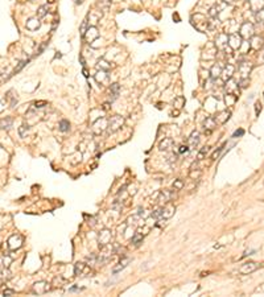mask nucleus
Returning a JSON list of instances; mask_svg holds the SVG:
<instances>
[{
	"instance_id": "nucleus-1",
	"label": "nucleus",
	"mask_w": 264,
	"mask_h": 297,
	"mask_svg": "<svg viewBox=\"0 0 264 297\" xmlns=\"http://www.w3.org/2000/svg\"><path fill=\"white\" fill-rule=\"evenodd\" d=\"M124 124V118L120 115H114L108 120V132H116Z\"/></svg>"
},
{
	"instance_id": "nucleus-2",
	"label": "nucleus",
	"mask_w": 264,
	"mask_h": 297,
	"mask_svg": "<svg viewBox=\"0 0 264 297\" xmlns=\"http://www.w3.org/2000/svg\"><path fill=\"white\" fill-rule=\"evenodd\" d=\"M239 35H240L242 38L244 40H250L252 36L255 35V29H254V25L248 21H246L240 25V29H239Z\"/></svg>"
},
{
	"instance_id": "nucleus-3",
	"label": "nucleus",
	"mask_w": 264,
	"mask_h": 297,
	"mask_svg": "<svg viewBox=\"0 0 264 297\" xmlns=\"http://www.w3.org/2000/svg\"><path fill=\"white\" fill-rule=\"evenodd\" d=\"M74 273L77 276H91L93 271H91L90 265L85 264V263H77L74 265Z\"/></svg>"
},
{
	"instance_id": "nucleus-4",
	"label": "nucleus",
	"mask_w": 264,
	"mask_h": 297,
	"mask_svg": "<svg viewBox=\"0 0 264 297\" xmlns=\"http://www.w3.org/2000/svg\"><path fill=\"white\" fill-rule=\"evenodd\" d=\"M242 38L240 35L238 33H231L229 35V46L232 49V50H238V49L242 48Z\"/></svg>"
},
{
	"instance_id": "nucleus-5",
	"label": "nucleus",
	"mask_w": 264,
	"mask_h": 297,
	"mask_svg": "<svg viewBox=\"0 0 264 297\" xmlns=\"http://www.w3.org/2000/svg\"><path fill=\"white\" fill-rule=\"evenodd\" d=\"M106 127H108V120L106 118H100L93 124V132L95 135H100L106 130Z\"/></svg>"
},
{
	"instance_id": "nucleus-6",
	"label": "nucleus",
	"mask_w": 264,
	"mask_h": 297,
	"mask_svg": "<svg viewBox=\"0 0 264 297\" xmlns=\"http://www.w3.org/2000/svg\"><path fill=\"white\" fill-rule=\"evenodd\" d=\"M83 37L86 38V41H87L88 44H93L95 40L99 38V32H98L97 27H88Z\"/></svg>"
},
{
	"instance_id": "nucleus-7",
	"label": "nucleus",
	"mask_w": 264,
	"mask_h": 297,
	"mask_svg": "<svg viewBox=\"0 0 264 297\" xmlns=\"http://www.w3.org/2000/svg\"><path fill=\"white\" fill-rule=\"evenodd\" d=\"M50 284L46 283V281H38V283H36L35 285H33V293H36V295H44V293H46L48 290H50Z\"/></svg>"
},
{
	"instance_id": "nucleus-8",
	"label": "nucleus",
	"mask_w": 264,
	"mask_h": 297,
	"mask_svg": "<svg viewBox=\"0 0 264 297\" xmlns=\"http://www.w3.org/2000/svg\"><path fill=\"white\" fill-rule=\"evenodd\" d=\"M259 267H260L259 263L248 262V263H244V264L242 265L240 269H239V272H240V273H243V275H248V273H252V272H255Z\"/></svg>"
},
{
	"instance_id": "nucleus-9",
	"label": "nucleus",
	"mask_w": 264,
	"mask_h": 297,
	"mask_svg": "<svg viewBox=\"0 0 264 297\" xmlns=\"http://www.w3.org/2000/svg\"><path fill=\"white\" fill-rule=\"evenodd\" d=\"M252 69H254V65L251 62L243 61V62L239 63V73L242 74V78H248V75L252 71Z\"/></svg>"
},
{
	"instance_id": "nucleus-10",
	"label": "nucleus",
	"mask_w": 264,
	"mask_h": 297,
	"mask_svg": "<svg viewBox=\"0 0 264 297\" xmlns=\"http://www.w3.org/2000/svg\"><path fill=\"white\" fill-rule=\"evenodd\" d=\"M229 45V35L227 33H219L215 38V46L218 49H225Z\"/></svg>"
},
{
	"instance_id": "nucleus-11",
	"label": "nucleus",
	"mask_w": 264,
	"mask_h": 297,
	"mask_svg": "<svg viewBox=\"0 0 264 297\" xmlns=\"http://www.w3.org/2000/svg\"><path fill=\"white\" fill-rule=\"evenodd\" d=\"M234 71H235V67H234V65H231V63H229V65H226L223 67L222 73H220V77H222L223 82H227L229 79H231Z\"/></svg>"
},
{
	"instance_id": "nucleus-12",
	"label": "nucleus",
	"mask_w": 264,
	"mask_h": 297,
	"mask_svg": "<svg viewBox=\"0 0 264 297\" xmlns=\"http://www.w3.org/2000/svg\"><path fill=\"white\" fill-rule=\"evenodd\" d=\"M98 240H99V246L103 247L106 244L111 243V231L110 230H102L99 232V237H98Z\"/></svg>"
},
{
	"instance_id": "nucleus-13",
	"label": "nucleus",
	"mask_w": 264,
	"mask_h": 297,
	"mask_svg": "<svg viewBox=\"0 0 264 297\" xmlns=\"http://www.w3.org/2000/svg\"><path fill=\"white\" fill-rule=\"evenodd\" d=\"M23 246V238L20 235H12V237L8 239V247L11 250H17Z\"/></svg>"
},
{
	"instance_id": "nucleus-14",
	"label": "nucleus",
	"mask_w": 264,
	"mask_h": 297,
	"mask_svg": "<svg viewBox=\"0 0 264 297\" xmlns=\"http://www.w3.org/2000/svg\"><path fill=\"white\" fill-rule=\"evenodd\" d=\"M264 45V38L260 37V36H252V37L250 38V48L254 49V50H259L260 48H262Z\"/></svg>"
},
{
	"instance_id": "nucleus-15",
	"label": "nucleus",
	"mask_w": 264,
	"mask_h": 297,
	"mask_svg": "<svg viewBox=\"0 0 264 297\" xmlns=\"http://www.w3.org/2000/svg\"><path fill=\"white\" fill-rule=\"evenodd\" d=\"M174 145V140L170 137H164V140H161L159 144V149L160 151H170Z\"/></svg>"
},
{
	"instance_id": "nucleus-16",
	"label": "nucleus",
	"mask_w": 264,
	"mask_h": 297,
	"mask_svg": "<svg viewBox=\"0 0 264 297\" xmlns=\"http://www.w3.org/2000/svg\"><path fill=\"white\" fill-rule=\"evenodd\" d=\"M204 125H205V132L209 135V133L211 132V131L214 130V128L217 127V120H215V118H213V116H209V118H206V119H205Z\"/></svg>"
},
{
	"instance_id": "nucleus-17",
	"label": "nucleus",
	"mask_w": 264,
	"mask_h": 297,
	"mask_svg": "<svg viewBox=\"0 0 264 297\" xmlns=\"http://www.w3.org/2000/svg\"><path fill=\"white\" fill-rule=\"evenodd\" d=\"M198 143H199V132H197V131H193L192 135H190L189 139H188V147H189V149L195 148V147L198 145Z\"/></svg>"
},
{
	"instance_id": "nucleus-18",
	"label": "nucleus",
	"mask_w": 264,
	"mask_h": 297,
	"mask_svg": "<svg viewBox=\"0 0 264 297\" xmlns=\"http://www.w3.org/2000/svg\"><path fill=\"white\" fill-rule=\"evenodd\" d=\"M238 83L236 82H234L232 79H229V81L226 82V90L229 94H234V95L239 97V90H238Z\"/></svg>"
},
{
	"instance_id": "nucleus-19",
	"label": "nucleus",
	"mask_w": 264,
	"mask_h": 297,
	"mask_svg": "<svg viewBox=\"0 0 264 297\" xmlns=\"http://www.w3.org/2000/svg\"><path fill=\"white\" fill-rule=\"evenodd\" d=\"M248 5L252 12H257L264 8V0H248Z\"/></svg>"
},
{
	"instance_id": "nucleus-20",
	"label": "nucleus",
	"mask_w": 264,
	"mask_h": 297,
	"mask_svg": "<svg viewBox=\"0 0 264 297\" xmlns=\"http://www.w3.org/2000/svg\"><path fill=\"white\" fill-rule=\"evenodd\" d=\"M230 116H231V111H229V110H223V111H220L219 114L217 115L215 120H217V123L225 124L226 122L230 119Z\"/></svg>"
},
{
	"instance_id": "nucleus-21",
	"label": "nucleus",
	"mask_w": 264,
	"mask_h": 297,
	"mask_svg": "<svg viewBox=\"0 0 264 297\" xmlns=\"http://www.w3.org/2000/svg\"><path fill=\"white\" fill-rule=\"evenodd\" d=\"M174 211H176V207H174L172 203H168L165 207H162V218H165V219L172 218L173 214H174Z\"/></svg>"
},
{
	"instance_id": "nucleus-22",
	"label": "nucleus",
	"mask_w": 264,
	"mask_h": 297,
	"mask_svg": "<svg viewBox=\"0 0 264 297\" xmlns=\"http://www.w3.org/2000/svg\"><path fill=\"white\" fill-rule=\"evenodd\" d=\"M172 197H173V194L169 192V190H162V192H160L159 193V202H161V203H168L170 200H172Z\"/></svg>"
},
{
	"instance_id": "nucleus-23",
	"label": "nucleus",
	"mask_w": 264,
	"mask_h": 297,
	"mask_svg": "<svg viewBox=\"0 0 264 297\" xmlns=\"http://www.w3.org/2000/svg\"><path fill=\"white\" fill-rule=\"evenodd\" d=\"M13 124V119L7 116V118L0 119V130H10Z\"/></svg>"
},
{
	"instance_id": "nucleus-24",
	"label": "nucleus",
	"mask_w": 264,
	"mask_h": 297,
	"mask_svg": "<svg viewBox=\"0 0 264 297\" xmlns=\"http://www.w3.org/2000/svg\"><path fill=\"white\" fill-rule=\"evenodd\" d=\"M130 262H131V260L128 259V258H123V259L120 260V262L118 263V265H116V267H114L112 272H114V273H118V272H120L123 268H125V267H127V265H128V263H130Z\"/></svg>"
},
{
	"instance_id": "nucleus-25",
	"label": "nucleus",
	"mask_w": 264,
	"mask_h": 297,
	"mask_svg": "<svg viewBox=\"0 0 264 297\" xmlns=\"http://www.w3.org/2000/svg\"><path fill=\"white\" fill-rule=\"evenodd\" d=\"M97 69L98 70H103V71H108V70L111 69V63L107 62V61L103 60V58H100V60L97 62Z\"/></svg>"
},
{
	"instance_id": "nucleus-26",
	"label": "nucleus",
	"mask_w": 264,
	"mask_h": 297,
	"mask_svg": "<svg viewBox=\"0 0 264 297\" xmlns=\"http://www.w3.org/2000/svg\"><path fill=\"white\" fill-rule=\"evenodd\" d=\"M27 28L29 30H36L40 28V20L37 17H33V19H29L27 21Z\"/></svg>"
},
{
	"instance_id": "nucleus-27",
	"label": "nucleus",
	"mask_w": 264,
	"mask_h": 297,
	"mask_svg": "<svg viewBox=\"0 0 264 297\" xmlns=\"http://www.w3.org/2000/svg\"><path fill=\"white\" fill-rule=\"evenodd\" d=\"M108 71H103V70H98V73L95 74V81L98 82V83H103L104 81H107L108 79V74H107Z\"/></svg>"
},
{
	"instance_id": "nucleus-28",
	"label": "nucleus",
	"mask_w": 264,
	"mask_h": 297,
	"mask_svg": "<svg viewBox=\"0 0 264 297\" xmlns=\"http://www.w3.org/2000/svg\"><path fill=\"white\" fill-rule=\"evenodd\" d=\"M220 73H222V66H220L219 63H217V65H214L213 67H211L210 77L213 79H217L218 77H220Z\"/></svg>"
},
{
	"instance_id": "nucleus-29",
	"label": "nucleus",
	"mask_w": 264,
	"mask_h": 297,
	"mask_svg": "<svg viewBox=\"0 0 264 297\" xmlns=\"http://www.w3.org/2000/svg\"><path fill=\"white\" fill-rule=\"evenodd\" d=\"M119 93H120V86H119L118 83H112L111 86H110V95H112V100L118 98Z\"/></svg>"
},
{
	"instance_id": "nucleus-30",
	"label": "nucleus",
	"mask_w": 264,
	"mask_h": 297,
	"mask_svg": "<svg viewBox=\"0 0 264 297\" xmlns=\"http://www.w3.org/2000/svg\"><path fill=\"white\" fill-rule=\"evenodd\" d=\"M173 106L176 107V108H178V110H181L184 106H185V98L184 97H177V98H174V100H173Z\"/></svg>"
},
{
	"instance_id": "nucleus-31",
	"label": "nucleus",
	"mask_w": 264,
	"mask_h": 297,
	"mask_svg": "<svg viewBox=\"0 0 264 297\" xmlns=\"http://www.w3.org/2000/svg\"><path fill=\"white\" fill-rule=\"evenodd\" d=\"M58 128H60L61 132H67V131L70 130V123H69V120H66V119H62V120L60 122V124H58Z\"/></svg>"
},
{
	"instance_id": "nucleus-32",
	"label": "nucleus",
	"mask_w": 264,
	"mask_h": 297,
	"mask_svg": "<svg viewBox=\"0 0 264 297\" xmlns=\"http://www.w3.org/2000/svg\"><path fill=\"white\" fill-rule=\"evenodd\" d=\"M97 5L102 11H107L110 8V5H111V0H98Z\"/></svg>"
},
{
	"instance_id": "nucleus-33",
	"label": "nucleus",
	"mask_w": 264,
	"mask_h": 297,
	"mask_svg": "<svg viewBox=\"0 0 264 297\" xmlns=\"http://www.w3.org/2000/svg\"><path fill=\"white\" fill-rule=\"evenodd\" d=\"M236 98H238V97L234 95V94H229V93H227L226 97H225L226 105H227V106H232V105H234V103L236 102Z\"/></svg>"
},
{
	"instance_id": "nucleus-34",
	"label": "nucleus",
	"mask_w": 264,
	"mask_h": 297,
	"mask_svg": "<svg viewBox=\"0 0 264 297\" xmlns=\"http://www.w3.org/2000/svg\"><path fill=\"white\" fill-rule=\"evenodd\" d=\"M48 13V7L46 5H41V7H38L37 10V19H42V17H45Z\"/></svg>"
},
{
	"instance_id": "nucleus-35",
	"label": "nucleus",
	"mask_w": 264,
	"mask_h": 297,
	"mask_svg": "<svg viewBox=\"0 0 264 297\" xmlns=\"http://www.w3.org/2000/svg\"><path fill=\"white\" fill-rule=\"evenodd\" d=\"M255 19H256L257 23H264V8L255 12Z\"/></svg>"
},
{
	"instance_id": "nucleus-36",
	"label": "nucleus",
	"mask_w": 264,
	"mask_h": 297,
	"mask_svg": "<svg viewBox=\"0 0 264 297\" xmlns=\"http://www.w3.org/2000/svg\"><path fill=\"white\" fill-rule=\"evenodd\" d=\"M143 240V235L142 234H135L133 237L131 238V243H133V244H140V242Z\"/></svg>"
},
{
	"instance_id": "nucleus-37",
	"label": "nucleus",
	"mask_w": 264,
	"mask_h": 297,
	"mask_svg": "<svg viewBox=\"0 0 264 297\" xmlns=\"http://www.w3.org/2000/svg\"><path fill=\"white\" fill-rule=\"evenodd\" d=\"M86 30H87V19H85L83 21H82L81 27H79V33H81V36H82V37L85 36Z\"/></svg>"
},
{
	"instance_id": "nucleus-38",
	"label": "nucleus",
	"mask_w": 264,
	"mask_h": 297,
	"mask_svg": "<svg viewBox=\"0 0 264 297\" xmlns=\"http://www.w3.org/2000/svg\"><path fill=\"white\" fill-rule=\"evenodd\" d=\"M29 62V60H27V61H21V62H19V65H17V67H15V70H13V73H12L11 75H13V74H16V73H19L21 69H23L24 66L27 65V63Z\"/></svg>"
},
{
	"instance_id": "nucleus-39",
	"label": "nucleus",
	"mask_w": 264,
	"mask_h": 297,
	"mask_svg": "<svg viewBox=\"0 0 264 297\" xmlns=\"http://www.w3.org/2000/svg\"><path fill=\"white\" fill-rule=\"evenodd\" d=\"M207 152H209V147H204V148H202L201 151L198 152V155H197V158H198V160H202V158H204L205 156L207 155Z\"/></svg>"
},
{
	"instance_id": "nucleus-40",
	"label": "nucleus",
	"mask_w": 264,
	"mask_h": 297,
	"mask_svg": "<svg viewBox=\"0 0 264 297\" xmlns=\"http://www.w3.org/2000/svg\"><path fill=\"white\" fill-rule=\"evenodd\" d=\"M28 130H29V127L28 125H25V124H23L21 127L19 128V133H20V136L21 137H24L27 133H28Z\"/></svg>"
},
{
	"instance_id": "nucleus-41",
	"label": "nucleus",
	"mask_w": 264,
	"mask_h": 297,
	"mask_svg": "<svg viewBox=\"0 0 264 297\" xmlns=\"http://www.w3.org/2000/svg\"><path fill=\"white\" fill-rule=\"evenodd\" d=\"M248 83H250V79H248V78H242L240 81H239L238 86L240 87V88H246V87L248 86Z\"/></svg>"
},
{
	"instance_id": "nucleus-42",
	"label": "nucleus",
	"mask_w": 264,
	"mask_h": 297,
	"mask_svg": "<svg viewBox=\"0 0 264 297\" xmlns=\"http://www.w3.org/2000/svg\"><path fill=\"white\" fill-rule=\"evenodd\" d=\"M33 106H35V108H42V107L48 106V102L46 100H37V102L33 103Z\"/></svg>"
},
{
	"instance_id": "nucleus-43",
	"label": "nucleus",
	"mask_w": 264,
	"mask_h": 297,
	"mask_svg": "<svg viewBox=\"0 0 264 297\" xmlns=\"http://www.w3.org/2000/svg\"><path fill=\"white\" fill-rule=\"evenodd\" d=\"M218 13H219V11H218V7H211L210 11H209V16H210V17H217Z\"/></svg>"
},
{
	"instance_id": "nucleus-44",
	"label": "nucleus",
	"mask_w": 264,
	"mask_h": 297,
	"mask_svg": "<svg viewBox=\"0 0 264 297\" xmlns=\"http://www.w3.org/2000/svg\"><path fill=\"white\" fill-rule=\"evenodd\" d=\"M223 148H225V144H223L222 147H219V148H218L217 151L214 152L213 155H211V158H213V160H217V158H218V156H219V153H220V152H222V151H223Z\"/></svg>"
},
{
	"instance_id": "nucleus-45",
	"label": "nucleus",
	"mask_w": 264,
	"mask_h": 297,
	"mask_svg": "<svg viewBox=\"0 0 264 297\" xmlns=\"http://www.w3.org/2000/svg\"><path fill=\"white\" fill-rule=\"evenodd\" d=\"M173 186H174V188H176V189H178V190H180V189H182V186H184V182L181 181V180H177V181H174Z\"/></svg>"
},
{
	"instance_id": "nucleus-46",
	"label": "nucleus",
	"mask_w": 264,
	"mask_h": 297,
	"mask_svg": "<svg viewBox=\"0 0 264 297\" xmlns=\"http://www.w3.org/2000/svg\"><path fill=\"white\" fill-rule=\"evenodd\" d=\"M199 176H201V170H197V172H194V170H192V172H190V177H192L193 180H194V178L197 180Z\"/></svg>"
},
{
	"instance_id": "nucleus-47",
	"label": "nucleus",
	"mask_w": 264,
	"mask_h": 297,
	"mask_svg": "<svg viewBox=\"0 0 264 297\" xmlns=\"http://www.w3.org/2000/svg\"><path fill=\"white\" fill-rule=\"evenodd\" d=\"M244 135V130H238V131H235L234 132V135H232V137H240V136H243Z\"/></svg>"
},
{
	"instance_id": "nucleus-48",
	"label": "nucleus",
	"mask_w": 264,
	"mask_h": 297,
	"mask_svg": "<svg viewBox=\"0 0 264 297\" xmlns=\"http://www.w3.org/2000/svg\"><path fill=\"white\" fill-rule=\"evenodd\" d=\"M46 46H48V42H44V44H42L41 46H40V49L37 50V53H36V56H38V54H41L42 52H44V49L46 48Z\"/></svg>"
},
{
	"instance_id": "nucleus-49",
	"label": "nucleus",
	"mask_w": 264,
	"mask_h": 297,
	"mask_svg": "<svg viewBox=\"0 0 264 297\" xmlns=\"http://www.w3.org/2000/svg\"><path fill=\"white\" fill-rule=\"evenodd\" d=\"M188 151H189V147L188 145H181L180 149H178L180 153H185V152H188Z\"/></svg>"
},
{
	"instance_id": "nucleus-50",
	"label": "nucleus",
	"mask_w": 264,
	"mask_h": 297,
	"mask_svg": "<svg viewBox=\"0 0 264 297\" xmlns=\"http://www.w3.org/2000/svg\"><path fill=\"white\" fill-rule=\"evenodd\" d=\"M13 293H15L13 289H5L4 292H3V295L4 296H11V295H13Z\"/></svg>"
},
{
	"instance_id": "nucleus-51",
	"label": "nucleus",
	"mask_w": 264,
	"mask_h": 297,
	"mask_svg": "<svg viewBox=\"0 0 264 297\" xmlns=\"http://www.w3.org/2000/svg\"><path fill=\"white\" fill-rule=\"evenodd\" d=\"M255 106H256V115H259V114H260V111H262V105H260V103L257 102Z\"/></svg>"
},
{
	"instance_id": "nucleus-52",
	"label": "nucleus",
	"mask_w": 264,
	"mask_h": 297,
	"mask_svg": "<svg viewBox=\"0 0 264 297\" xmlns=\"http://www.w3.org/2000/svg\"><path fill=\"white\" fill-rule=\"evenodd\" d=\"M262 63H264V49L262 52V58H260V65H262Z\"/></svg>"
},
{
	"instance_id": "nucleus-53",
	"label": "nucleus",
	"mask_w": 264,
	"mask_h": 297,
	"mask_svg": "<svg viewBox=\"0 0 264 297\" xmlns=\"http://www.w3.org/2000/svg\"><path fill=\"white\" fill-rule=\"evenodd\" d=\"M108 108H110V105H108V103H104V105H103V110H106V111H107Z\"/></svg>"
},
{
	"instance_id": "nucleus-54",
	"label": "nucleus",
	"mask_w": 264,
	"mask_h": 297,
	"mask_svg": "<svg viewBox=\"0 0 264 297\" xmlns=\"http://www.w3.org/2000/svg\"><path fill=\"white\" fill-rule=\"evenodd\" d=\"M225 3H227V4H230V3H232V1H235V0H223Z\"/></svg>"
}]
</instances>
